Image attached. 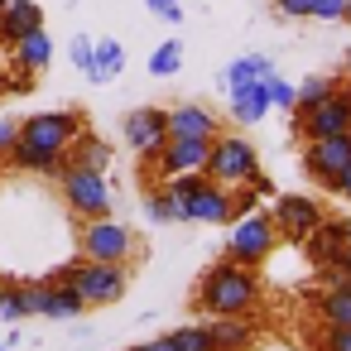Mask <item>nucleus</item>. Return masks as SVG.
Here are the masks:
<instances>
[{
	"mask_svg": "<svg viewBox=\"0 0 351 351\" xmlns=\"http://www.w3.org/2000/svg\"><path fill=\"white\" fill-rule=\"evenodd\" d=\"M82 116L77 111H34L29 121H20V140L10 149V164L20 173H63L73 140L82 135Z\"/></svg>",
	"mask_w": 351,
	"mask_h": 351,
	"instance_id": "f257e3e1",
	"label": "nucleus"
},
{
	"mask_svg": "<svg viewBox=\"0 0 351 351\" xmlns=\"http://www.w3.org/2000/svg\"><path fill=\"white\" fill-rule=\"evenodd\" d=\"M255 303H260V279H255V269H245L236 260H217L197 284V308L207 317H245Z\"/></svg>",
	"mask_w": 351,
	"mask_h": 351,
	"instance_id": "f03ea898",
	"label": "nucleus"
},
{
	"mask_svg": "<svg viewBox=\"0 0 351 351\" xmlns=\"http://www.w3.org/2000/svg\"><path fill=\"white\" fill-rule=\"evenodd\" d=\"M58 188H63V202H68V212H73V217H82V221L111 217V183H106V173H101V169L63 164Z\"/></svg>",
	"mask_w": 351,
	"mask_h": 351,
	"instance_id": "7ed1b4c3",
	"label": "nucleus"
},
{
	"mask_svg": "<svg viewBox=\"0 0 351 351\" xmlns=\"http://www.w3.org/2000/svg\"><path fill=\"white\" fill-rule=\"evenodd\" d=\"M255 169H260V154H255V145L245 135H217L202 173L212 183H221V188H241V183H250Z\"/></svg>",
	"mask_w": 351,
	"mask_h": 351,
	"instance_id": "20e7f679",
	"label": "nucleus"
},
{
	"mask_svg": "<svg viewBox=\"0 0 351 351\" xmlns=\"http://www.w3.org/2000/svg\"><path fill=\"white\" fill-rule=\"evenodd\" d=\"M274 245H279L274 217H265V212H250V217H236V221H231L226 260H236V265L255 269V265H265V260L274 255Z\"/></svg>",
	"mask_w": 351,
	"mask_h": 351,
	"instance_id": "39448f33",
	"label": "nucleus"
},
{
	"mask_svg": "<svg viewBox=\"0 0 351 351\" xmlns=\"http://www.w3.org/2000/svg\"><path fill=\"white\" fill-rule=\"evenodd\" d=\"M68 274H73V289L82 293L87 308H106L125 293L130 274L125 265H101V260H68Z\"/></svg>",
	"mask_w": 351,
	"mask_h": 351,
	"instance_id": "423d86ee",
	"label": "nucleus"
},
{
	"mask_svg": "<svg viewBox=\"0 0 351 351\" xmlns=\"http://www.w3.org/2000/svg\"><path fill=\"white\" fill-rule=\"evenodd\" d=\"M135 255V231L116 217H97L82 226V260H101V265H125Z\"/></svg>",
	"mask_w": 351,
	"mask_h": 351,
	"instance_id": "0eeeda50",
	"label": "nucleus"
},
{
	"mask_svg": "<svg viewBox=\"0 0 351 351\" xmlns=\"http://www.w3.org/2000/svg\"><path fill=\"white\" fill-rule=\"evenodd\" d=\"M293 130L303 140H327V135H351V87H332V97L313 111H293Z\"/></svg>",
	"mask_w": 351,
	"mask_h": 351,
	"instance_id": "6e6552de",
	"label": "nucleus"
},
{
	"mask_svg": "<svg viewBox=\"0 0 351 351\" xmlns=\"http://www.w3.org/2000/svg\"><path fill=\"white\" fill-rule=\"evenodd\" d=\"M274 231H284V241H308L317 226H322V202L308 197V193H279L274 197Z\"/></svg>",
	"mask_w": 351,
	"mask_h": 351,
	"instance_id": "1a4fd4ad",
	"label": "nucleus"
},
{
	"mask_svg": "<svg viewBox=\"0 0 351 351\" xmlns=\"http://www.w3.org/2000/svg\"><path fill=\"white\" fill-rule=\"evenodd\" d=\"M351 164V135H327V140H308L303 145V173L322 188H332V178Z\"/></svg>",
	"mask_w": 351,
	"mask_h": 351,
	"instance_id": "9d476101",
	"label": "nucleus"
},
{
	"mask_svg": "<svg viewBox=\"0 0 351 351\" xmlns=\"http://www.w3.org/2000/svg\"><path fill=\"white\" fill-rule=\"evenodd\" d=\"M125 140H130V149H135L140 159H154V154L169 145V111H159V106H135V111L125 116Z\"/></svg>",
	"mask_w": 351,
	"mask_h": 351,
	"instance_id": "9b49d317",
	"label": "nucleus"
},
{
	"mask_svg": "<svg viewBox=\"0 0 351 351\" xmlns=\"http://www.w3.org/2000/svg\"><path fill=\"white\" fill-rule=\"evenodd\" d=\"M207 154H212V140H169L149 164H154V173L149 178H178V173H202L207 169Z\"/></svg>",
	"mask_w": 351,
	"mask_h": 351,
	"instance_id": "f8f14e48",
	"label": "nucleus"
},
{
	"mask_svg": "<svg viewBox=\"0 0 351 351\" xmlns=\"http://www.w3.org/2000/svg\"><path fill=\"white\" fill-rule=\"evenodd\" d=\"M217 135H221V121L212 106L183 101L169 111V140H217Z\"/></svg>",
	"mask_w": 351,
	"mask_h": 351,
	"instance_id": "ddd939ff",
	"label": "nucleus"
},
{
	"mask_svg": "<svg viewBox=\"0 0 351 351\" xmlns=\"http://www.w3.org/2000/svg\"><path fill=\"white\" fill-rule=\"evenodd\" d=\"M303 245H308V260H313L317 269H332V265L341 260V250L351 245V221H341V217H322V226H317Z\"/></svg>",
	"mask_w": 351,
	"mask_h": 351,
	"instance_id": "4468645a",
	"label": "nucleus"
},
{
	"mask_svg": "<svg viewBox=\"0 0 351 351\" xmlns=\"http://www.w3.org/2000/svg\"><path fill=\"white\" fill-rule=\"evenodd\" d=\"M183 221H231V188L202 178V188L183 197Z\"/></svg>",
	"mask_w": 351,
	"mask_h": 351,
	"instance_id": "2eb2a0df",
	"label": "nucleus"
},
{
	"mask_svg": "<svg viewBox=\"0 0 351 351\" xmlns=\"http://www.w3.org/2000/svg\"><path fill=\"white\" fill-rule=\"evenodd\" d=\"M226 92H231V116H236V125H260V121L269 116L265 77H255V82H236V87H226Z\"/></svg>",
	"mask_w": 351,
	"mask_h": 351,
	"instance_id": "dca6fc26",
	"label": "nucleus"
},
{
	"mask_svg": "<svg viewBox=\"0 0 351 351\" xmlns=\"http://www.w3.org/2000/svg\"><path fill=\"white\" fill-rule=\"evenodd\" d=\"M34 29H44V10L34 5V0H5V15H0V44L15 49Z\"/></svg>",
	"mask_w": 351,
	"mask_h": 351,
	"instance_id": "f3484780",
	"label": "nucleus"
},
{
	"mask_svg": "<svg viewBox=\"0 0 351 351\" xmlns=\"http://www.w3.org/2000/svg\"><path fill=\"white\" fill-rule=\"evenodd\" d=\"M207 332H212V351H250L260 337L250 317H212Z\"/></svg>",
	"mask_w": 351,
	"mask_h": 351,
	"instance_id": "a211bd4d",
	"label": "nucleus"
},
{
	"mask_svg": "<svg viewBox=\"0 0 351 351\" xmlns=\"http://www.w3.org/2000/svg\"><path fill=\"white\" fill-rule=\"evenodd\" d=\"M49 58H53V39H49L44 29H34V34H25V39L15 44V58H10V63H15L20 73H44Z\"/></svg>",
	"mask_w": 351,
	"mask_h": 351,
	"instance_id": "6ab92c4d",
	"label": "nucleus"
},
{
	"mask_svg": "<svg viewBox=\"0 0 351 351\" xmlns=\"http://www.w3.org/2000/svg\"><path fill=\"white\" fill-rule=\"evenodd\" d=\"M317 317L327 327H351V279H337L322 298H317Z\"/></svg>",
	"mask_w": 351,
	"mask_h": 351,
	"instance_id": "aec40b11",
	"label": "nucleus"
},
{
	"mask_svg": "<svg viewBox=\"0 0 351 351\" xmlns=\"http://www.w3.org/2000/svg\"><path fill=\"white\" fill-rule=\"evenodd\" d=\"M68 164H82V169H101V173H106V164H111V145H106L101 135L82 130V135L73 140V149H68Z\"/></svg>",
	"mask_w": 351,
	"mask_h": 351,
	"instance_id": "412c9836",
	"label": "nucleus"
},
{
	"mask_svg": "<svg viewBox=\"0 0 351 351\" xmlns=\"http://www.w3.org/2000/svg\"><path fill=\"white\" fill-rule=\"evenodd\" d=\"M125 68V49L116 44V39H101V44H92V82H111L116 73Z\"/></svg>",
	"mask_w": 351,
	"mask_h": 351,
	"instance_id": "4be33fe9",
	"label": "nucleus"
},
{
	"mask_svg": "<svg viewBox=\"0 0 351 351\" xmlns=\"http://www.w3.org/2000/svg\"><path fill=\"white\" fill-rule=\"evenodd\" d=\"M145 212H149V221H183V202L169 193V183H154L145 193Z\"/></svg>",
	"mask_w": 351,
	"mask_h": 351,
	"instance_id": "5701e85b",
	"label": "nucleus"
},
{
	"mask_svg": "<svg viewBox=\"0 0 351 351\" xmlns=\"http://www.w3.org/2000/svg\"><path fill=\"white\" fill-rule=\"evenodd\" d=\"M274 73V63L265 58V53H245V58H236L231 68H226V87H236V82H255V77H269Z\"/></svg>",
	"mask_w": 351,
	"mask_h": 351,
	"instance_id": "b1692460",
	"label": "nucleus"
},
{
	"mask_svg": "<svg viewBox=\"0 0 351 351\" xmlns=\"http://www.w3.org/2000/svg\"><path fill=\"white\" fill-rule=\"evenodd\" d=\"M178 68H183V44H178V39H164V44L149 53V73H154V77H173Z\"/></svg>",
	"mask_w": 351,
	"mask_h": 351,
	"instance_id": "393cba45",
	"label": "nucleus"
},
{
	"mask_svg": "<svg viewBox=\"0 0 351 351\" xmlns=\"http://www.w3.org/2000/svg\"><path fill=\"white\" fill-rule=\"evenodd\" d=\"M332 77H308V82H298V101H293V111L303 116V111H313V106H322L327 97H332Z\"/></svg>",
	"mask_w": 351,
	"mask_h": 351,
	"instance_id": "a878e982",
	"label": "nucleus"
},
{
	"mask_svg": "<svg viewBox=\"0 0 351 351\" xmlns=\"http://www.w3.org/2000/svg\"><path fill=\"white\" fill-rule=\"evenodd\" d=\"M169 341H173V351H212V332H207V322L173 327V332H169Z\"/></svg>",
	"mask_w": 351,
	"mask_h": 351,
	"instance_id": "bb28decb",
	"label": "nucleus"
},
{
	"mask_svg": "<svg viewBox=\"0 0 351 351\" xmlns=\"http://www.w3.org/2000/svg\"><path fill=\"white\" fill-rule=\"evenodd\" d=\"M0 317H5V322H20V317H29L25 284H5V293H0Z\"/></svg>",
	"mask_w": 351,
	"mask_h": 351,
	"instance_id": "cd10ccee",
	"label": "nucleus"
},
{
	"mask_svg": "<svg viewBox=\"0 0 351 351\" xmlns=\"http://www.w3.org/2000/svg\"><path fill=\"white\" fill-rule=\"evenodd\" d=\"M265 92H269V106H284V111H293V101H298V87L293 82H284V77H265Z\"/></svg>",
	"mask_w": 351,
	"mask_h": 351,
	"instance_id": "c85d7f7f",
	"label": "nucleus"
},
{
	"mask_svg": "<svg viewBox=\"0 0 351 351\" xmlns=\"http://www.w3.org/2000/svg\"><path fill=\"white\" fill-rule=\"evenodd\" d=\"M255 207H260V193H255L250 183H241V188H231V221H236V217H250Z\"/></svg>",
	"mask_w": 351,
	"mask_h": 351,
	"instance_id": "c756f323",
	"label": "nucleus"
},
{
	"mask_svg": "<svg viewBox=\"0 0 351 351\" xmlns=\"http://www.w3.org/2000/svg\"><path fill=\"white\" fill-rule=\"evenodd\" d=\"M145 10L159 15L164 25H178V20H183V0H145Z\"/></svg>",
	"mask_w": 351,
	"mask_h": 351,
	"instance_id": "7c9ffc66",
	"label": "nucleus"
},
{
	"mask_svg": "<svg viewBox=\"0 0 351 351\" xmlns=\"http://www.w3.org/2000/svg\"><path fill=\"white\" fill-rule=\"evenodd\" d=\"M68 58H73V68H77V73H92V39H87V34H77V39H73V49H68Z\"/></svg>",
	"mask_w": 351,
	"mask_h": 351,
	"instance_id": "2f4dec72",
	"label": "nucleus"
},
{
	"mask_svg": "<svg viewBox=\"0 0 351 351\" xmlns=\"http://www.w3.org/2000/svg\"><path fill=\"white\" fill-rule=\"evenodd\" d=\"M346 15V0H313L308 5V20H341Z\"/></svg>",
	"mask_w": 351,
	"mask_h": 351,
	"instance_id": "473e14b6",
	"label": "nucleus"
},
{
	"mask_svg": "<svg viewBox=\"0 0 351 351\" xmlns=\"http://www.w3.org/2000/svg\"><path fill=\"white\" fill-rule=\"evenodd\" d=\"M322 351H351V327H327Z\"/></svg>",
	"mask_w": 351,
	"mask_h": 351,
	"instance_id": "72a5a7b5",
	"label": "nucleus"
},
{
	"mask_svg": "<svg viewBox=\"0 0 351 351\" xmlns=\"http://www.w3.org/2000/svg\"><path fill=\"white\" fill-rule=\"evenodd\" d=\"M15 140H20V125H15V121H0V159H10Z\"/></svg>",
	"mask_w": 351,
	"mask_h": 351,
	"instance_id": "f704fd0d",
	"label": "nucleus"
},
{
	"mask_svg": "<svg viewBox=\"0 0 351 351\" xmlns=\"http://www.w3.org/2000/svg\"><path fill=\"white\" fill-rule=\"evenodd\" d=\"M308 5H313V0H274V10L289 15V20H308Z\"/></svg>",
	"mask_w": 351,
	"mask_h": 351,
	"instance_id": "c9c22d12",
	"label": "nucleus"
},
{
	"mask_svg": "<svg viewBox=\"0 0 351 351\" xmlns=\"http://www.w3.org/2000/svg\"><path fill=\"white\" fill-rule=\"evenodd\" d=\"M332 193H337V197H346V202H351V164H346V169H341V173H337V178H332Z\"/></svg>",
	"mask_w": 351,
	"mask_h": 351,
	"instance_id": "e433bc0d",
	"label": "nucleus"
},
{
	"mask_svg": "<svg viewBox=\"0 0 351 351\" xmlns=\"http://www.w3.org/2000/svg\"><path fill=\"white\" fill-rule=\"evenodd\" d=\"M29 87H34V73H20V68H15V77H10V92H15V97H25Z\"/></svg>",
	"mask_w": 351,
	"mask_h": 351,
	"instance_id": "4c0bfd02",
	"label": "nucleus"
},
{
	"mask_svg": "<svg viewBox=\"0 0 351 351\" xmlns=\"http://www.w3.org/2000/svg\"><path fill=\"white\" fill-rule=\"evenodd\" d=\"M250 188H255V193H260V197H269V193H274V183H269V178H265V173H260V169H255V173H250Z\"/></svg>",
	"mask_w": 351,
	"mask_h": 351,
	"instance_id": "58836bf2",
	"label": "nucleus"
},
{
	"mask_svg": "<svg viewBox=\"0 0 351 351\" xmlns=\"http://www.w3.org/2000/svg\"><path fill=\"white\" fill-rule=\"evenodd\" d=\"M135 351H173V341H169V337H149V341H140Z\"/></svg>",
	"mask_w": 351,
	"mask_h": 351,
	"instance_id": "ea45409f",
	"label": "nucleus"
},
{
	"mask_svg": "<svg viewBox=\"0 0 351 351\" xmlns=\"http://www.w3.org/2000/svg\"><path fill=\"white\" fill-rule=\"evenodd\" d=\"M337 269H341V274H346V279H351V245H346V250H341V260H337Z\"/></svg>",
	"mask_w": 351,
	"mask_h": 351,
	"instance_id": "a19ab883",
	"label": "nucleus"
},
{
	"mask_svg": "<svg viewBox=\"0 0 351 351\" xmlns=\"http://www.w3.org/2000/svg\"><path fill=\"white\" fill-rule=\"evenodd\" d=\"M5 92H10V77H5V73H0V97H5Z\"/></svg>",
	"mask_w": 351,
	"mask_h": 351,
	"instance_id": "79ce46f5",
	"label": "nucleus"
},
{
	"mask_svg": "<svg viewBox=\"0 0 351 351\" xmlns=\"http://www.w3.org/2000/svg\"><path fill=\"white\" fill-rule=\"evenodd\" d=\"M341 20H346V25H351V0H346V15H341Z\"/></svg>",
	"mask_w": 351,
	"mask_h": 351,
	"instance_id": "37998d69",
	"label": "nucleus"
},
{
	"mask_svg": "<svg viewBox=\"0 0 351 351\" xmlns=\"http://www.w3.org/2000/svg\"><path fill=\"white\" fill-rule=\"evenodd\" d=\"M346 87H351V58H346Z\"/></svg>",
	"mask_w": 351,
	"mask_h": 351,
	"instance_id": "c03bdc74",
	"label": "nucleus"
},
{
	"mask_svg": "<svg viewBox=\"0 0 351 351\" xmlns=\"http://www.w3.org/2000/svg\"><path fill=\"white\" fill-rule=\"evenodd\" d=\"M0 15H5V0H0Z\"/></svg>",
	"mask_w": 351,
	"mask_h": 351,
	"instance_id": "a18cd8bd",
	"label": "nucleus"
},
{
	"mask_svg": "<svg viewBox=\"0 0 351 351\" xmlns=\"http://www.w3.org/2000/svg\"><path fill=\"white\" fill-rule=\"evenodd\" d=\"M0 351H10V346H5V341H0Z\"/></svg>",
	"mask_w": 351,
	"mask_h": 351,
	"instance_id": "49530a36",
	"label": "nucleus"
},
{
	"mask_svg": "<svg viewBox=\"0 0 351 351\" xmlns=\"http://www.w3.org/2000/svg\"><path fill=\"white\" fill-rule=\"evenodd\" d=\"M0 293H5V284H0Z\"/></svg>",
	"mask_w": 351,
	"mask_h": 351,
	"instance_id": "de8ad7c7",
	"label": "nucleus"
}]
</instances>
